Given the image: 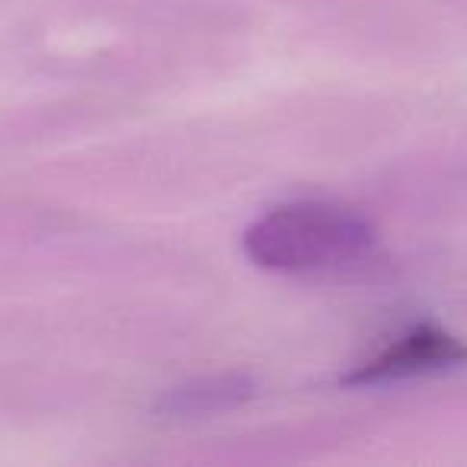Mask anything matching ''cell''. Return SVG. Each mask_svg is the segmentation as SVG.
Returning <instances> with one entry per match:
<instances>
[{
  "label": "cell",
  "mask_w": 467,
  "mask_h": 467,
  "mask_svg": "<svg viewBox=\"0 0 467 467\" xmlns=\"http://www.w3.org/2000/svg\"><path fill=\"white\" fill-rule=\"evenodd\" d=\"M467 362V343L454 333L441 330L435 324H416L397 339H390L381 352L358 365L352 375H346V384H388L403 378L432 375L454 365Z\"/></svg>",
  "instance_id": "7a4b0ae2"
},
{
  "label": "cell",
  "mask_w": 467,
  "mask_h": 467,
  "mask_svg": "<svg viewBox=\"0 0 467 467\" xmlns=\"http://www.w3.org/2000/svg\"><path fill=\"white\" fill-rule=\"evenodd\" d=\"M247 256L288 275H327L362 263L375 247V227L358 212L330 202L273 208L244 234Z\"/></svg>",
  "instance_id": "6da1fadb"
}]
</instances>
